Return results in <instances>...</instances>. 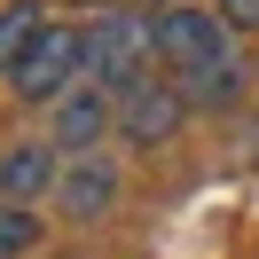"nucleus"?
<instances>
[{
    "instance_id": "1",
    "label": "nucleus",
    "mask_w": 259,
    "mask_h": 259,
    "mask_svg": "<svg viewBox=\"0 0 259 259\" xmlns=\"http://www.w3.org/2000/svg\"><path fill=\"white\" fill-rule=\"evenodd\" d=\"M157 63L189 95V110H228L243 95V63L228 48V24L204 8H165L157 16Z\"/></svg>"
},
{
    "instance_id": "9",
    "label": "nucleus",
    "mask_w": 259,
    "mask_h": 259,
    "mask_svg": "<svg viewBox=\"0 0 259 259\" xmlns=\"http://www.w3.org/2000/svg\"><path fill=\"white\" fill-rule=\"evenodd\" d=\"M39 243V212L32 204H0V259H16Z\"/></svg>"
},
{
    "instance_id": "7",
    "label": "nucleus",
    "mask_w": 259,
    "mask_h": 259,
    "mask_svg": "<svg viewBox=\"0 0 259 259\" xmlns=\"http://www.w3.org/2000/svg\"><path fill=\"white\" fill-rule=\"evenodd\" d=\"M118 204V165L110 157H63V181H55V212L63 220H102Z\"/></svg>"
},
{
    "instance_id": "5",
    "label": "nucleus",
    "mask_w": 259,
    "mask_h": 259,
    "mask_svg": "<svg viewBox=\"0 0 259 259\" xmlns=\"http://www.w3.org/2000/svg\"><path fill=\"white\" fill-rule=\"evenodd\" d=\"M55 181H63L55 142H8L0 149V204H39V196H55Z\"/></svg>"
},
{
    "instance_id": "11",
    "label": "nucleus",
    "mask_w": 259,
    "mask_h": 259,
    "mask_svg": "<svg viewBox=\"0 0 259 259\" xmlns=\"http://www.w3.org/2000/svg\"><path fill=\"white\" fill-rule=\"evenodd\" d=\"M149 8H157V16H165V8H181V0H149Z\"/></svg>"
},
{
    "instance_id": "12",
    "label": "nucleus",
    "mask_w": 259,
    "mask_h": 259,
    "mask_svg": "<svg viewBox=\"0 0 259 259\" xmlns=\"http://www.w3.org/2000/svg\"><path fill=\"white\" fill-rule=\"evenodd\" d=\"M251 149H259V126H251Z\"/></svg>"
},
{
    "instance_id": "2",
    "label": "nucleus",
    "mask_w": 259,
    "mask_h": 259,
    "mask_svg": "<svg viewBox=\"0 0 259 259\" xmlns=\"http://www.w3.org/2000/svg\"><path fill=\"white\" fill-rule=\"evenodd\" d=\"M149 63H157V16L110 8V16L87 24V71H95V87L126 95V87H142V79H149Z\"/></svg>"
},
{
    "instance_id": "4",
    "label": "nucleus",
    "mask_w": 259,
    "mask_h": 259,
    "mask_svg": "<svg viewBox=\"0 0 259 259\" xmlns=\"http://www.w3.org/2000/svg\"><path fill=\"white\" fill-rule=\"evenodd\" d=\"M181 118H189V95H181L173 79H157V71H149L142 87H126V95H118V134H126L134 149L173 142V134H181Z\"/></svg>"
},
{
    "instance_id": "8",
    "label": "nucleus",
    "mask_w": 259,
    "mask_h": 259,
    "mask_svg": "<svg viewBox=\"0 0 259 259\" xmlns=\"http://www.w3.org/2000/svg\"><path fill=\"white\" fill-rule=\"evenodd\" d=\"M39 32H48V16H39L32 0H8V8H0V71H8V79H16V63L39 48Z\"/></svg>"
},
{
    "instance_id": "3",
    "label": "nucleus",
    "mask_w": 259,
    "mask_h": 259,
    "mask_svg": "<svg viewBox=\"0 0 259 259\" xmlns=\"http://www.w3.org/2000/svg\"><path fill=\"white\" fill-rule=\"evenodd\" d=\"M79 71H87V32L48 24V32H39V48L16 63V95H24V102H63L71 87H79Z\"/></svg>"
},
{
    "instance_id": "6",
    "label": "nucleus",
    "mask_w": 259,
    "mask_h": 259,
    "mask_svg": "<svg viewBox=\"0 0 259 259\" xmlns=\"http://www.w3.org/2000/svg\"><path fill=\"white\" fill-rule=\"evenodd\" d=\"M118 126V102L102 95V87H71L63 102H55V134L48 142L63 149V157H95V142Z\"/></svg>"
},
{
    "instance_id": "10",
    "label": "nucleus",
    "mask_w": 259,
    "mask_h": 259,
    "mask_svg": "<svg viewBox=\"0 0 259 259\" xmlns=\"http://www.w3.org/2000/svg\"><path fill=\"white\" fill-rule=\"evenodd\" d=\"M212 16H220L228 32H259V0H220Z\"/></svg>"
}]
</instances>
